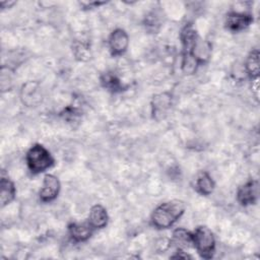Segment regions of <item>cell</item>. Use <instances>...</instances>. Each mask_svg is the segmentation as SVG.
I'll list each match as a JSON object with an SVG mask.
<instances>
[{
  "mask_svg": "<svg viewBox=\"0 0 260 260\" xmlns=\"http://www.w3.org/2000/svg\"><path fill=\"white\" fill-rule=\"evenodd\" d=\"M180 37L183 46L182 70L185 74H193L200 65L209 60L211 45L202 40L191 24L182 29Z\"/></svg>",
  "mask_w": 260,
  "mask_h": 260,
  "instance_id": "cell-1",
  "label": "cell"
},
{
  "mask_svg": "<svg viewBox=\"0 0 260 260\" xmlns=\"http://www.w3.org/2000/svg\"><path fill=\"white\" fill-rule=\"evenodd\" d=\"M185 204L180 200H172L159 204L151 214L152 224L156 229L172 226L184 213Z\"/></svg>",
  "mask_w": 260,
  "mask_h": 260,
  "instance_id": "cell-2",
  "label": "cell"
},
{
  "mask_svg": "<svg viewBox=\"0 0 260 260\" xmlns=\"http://www.w3.org/2000/svg\"><path fill=\"white\" fill-rule=\"evenodd\" d=\"M26 164L32 174H39L51 168L54 165V158L45 146L35 144L26 152Z\"/></svg>",
  "mask_w": 260,
  "mask_h": 260,
  "instance_id": "cell-3",
  "label": "cell"
},
{
  "mask_svg": "<svg viewBox=\"0 0 260 260\" xmlns=\"http://www.w3.org/2000/svg\"><path fill=\"white\" fill-rule=\"evenodd\" d=\"M192 241L198 254L204 259H210L214 254L215 239L207 226H198L192 234Z\"/></svg>",
  "mask_w": 260,
  "mask_h": 260,
  "instance_id": "cell-4",
  "label": "cell"
},
{
  "mask_svg": "<svg viewBox=\"0 0 260 260\" xmlns=\"http://www.w3.org/2000/svg\"><path fill=\"white\" fill-rule=\"evenodd\" d=\"M259 196V184L256 180H250L242 185L237 193L238 201L244 205L255 204Z\"/></svg>",
  "mask_w": 260,
  "mask_h": 260,
  "instance_id": "cell-5",
  "label": "cell"
},
{
  "mask_svg": "<svg viewBox=\"0 0 260 260\" xmlns=\"http://www.w3.org/2000/svg\"><path fill=\"white\" fill-rule=\"evenodd\" d=\"M61 184L59 179L51 174L44 177L43 186L40 191V199L43 202H51L57 198L60 192Z\"/></svg>",
  "mask_w": 260,
  "mask_h": 260,
  "instance_id": "cell-6",
  "label": "cell"
},
{
  "mask_svg": "<svg viewBox=\"0 0 260 260\" xmlns=\"http://www.w3.org/2000/svg\"><path fill=\"white\" fill-rule=\"evenodd\" d=\"M129 45V37L122 28L114 29L109 37V48L113 56H119L126 52Z\"/></svg>",
  "mask_w": 260,
  "mask_h": 260,
  "instance_id": "cell-7",
  "label": "cell"
},
{
  "mask_svg": "<svg viewBox=\"0 0 260 260\" xmlns=\"http://www.w3.org/2000/svg\"><path fill=\"white\" fill-rule=\"evenodd\" d=\"M172 106V94L162 92L153 96L151 101V113L155 120L164 119Z\"/></svg>",
  "mask_w": 260,
  "mask_h": 260,
  "instance_id": "cell-8",
  "label": "cell"
},
{
  "mask_svg": "<svg viewBox=\"0 0 260 260\" xmlns=\"http://www.w3.org/2000/svg\"><path fill=\"white\" fill-rule=\"evenodd\" d=\"M253 22V16L245 12H230L226 15L225 26L232 31H241Z\"/></svg>",
  "mask_w": 260,
  "mask_h": 260,
  "instance_id": "cell-9",
  "label": "cell"
},
{
  "mask_svg": "<svg viewBox=\"0 0 260 260\" xmlns=\"http://www.w3.org/2000/svg\"><path fill=\"white\" fill-rule=\"evenodd\" d=\"M108 213L106 208L101 204H95L90 208L88 214V223L93 230L103 229L108 223Z\"/></svg>",
  "mask_w": 260,
  "mask_h": 260,
  "instance_id": "cell-10",
  "label": "cell"
},
{
  "mask_svg": "<svg viewBox=\"0 0 260 260\" xmlns=\"http://www.w3.org/2000/svg\"><path fill=\"white\" fill-rule=\"evenodd\" d=\"M93 229L91 225L87 222H73L69 224L68 232L71 237V239L74 242H84L88 240L92 234Z\"/></svg>",
  "mask_w": 260,
  "mask_h": 260,
  "instance_id": "cell-11",
  "label": "cell"
},
{
  "mask_svg": "<svg viewBox=\"0 0 260 260\" xmlns=\"http://www.w3.org/2000/svg\"><path fill=\"white\" fill-rule=\"evenodd\" d=\"M171 244H173L178 250H184L186 248H189L190 245L193 244L192 234L183 228H179L174 231L171 239Z\"/></svg>",
  "mask_w": 260,
  "mask_h": 260,
  "instance_id": "cell-12",
  "label": "cell"
},
{
  "mask_svg": "<svg viewBox=\"0 0 260 260\" xmlns=\"http://www.w3.org/2000/svg\"><path fill=\"white\" fill-rule=\"evenodd\" d=\"M214 182L207 172H201L197 177L195 187L197 192L200 193L201 195L206 196L211 194L214 189Z\"/></svg>",
  "mask_w": 260,
  "mask_h": 260,
  "instance_id": "cell-13",
  "label": "cell"
},
{
  "mask_svg": "<svg viewBox=\"0 0 260 260\" xmlns=\"http://www.w3.org/2000/svg\"><path fill=\"white\" fill-rule=\"evenodd\" d=\"M0 186H1V205L2 207L7 205L8 203H10L14 197H15V187L12 181H10V179L2 177L1 178V182H0Z\"/></svg>",
  "mask_w": 260,
  "mask_h": 260,
  "instance_id": "cell-14",
  "label": "cell"
},
{
  "mask_svg": "<svg viewBox=\"0 0 260 260\" xmlns=\"http://www.w3.org/2000/svg\"><path fill=\"white\" fill-rule=\"evenodd\" d=\"M246 70L251 79H256L259 76V51L254 49L248 55L246 60Z\"/></svg>",
  "mask_w": 260,
  "mask_h": 260,
  "instance_id": "cell-15",
  "label": "cell"
},
{
  "mask_svg": "<svg viewBox=\"0 0 260 260\" xmlns=\"http://www.w3.org/2000/svg\"><path fill=\"white\" fill-rule=\"evenodd\" d=\"M101 82L104 85V87L108 88L111 91L117 92L121 91L124 89V86L120 79L112 72H106L102 77H101Z\"/></svg>",
  "mask_w": 260,
  "mask_h": 260,
  "instance_id": "cell-16",
  "label": "cell"
},
{
  "mask_svg": "<svg viewBox=\"0 0 260 260\" xmlns=\"http://www.w3.org/2000/svg\"><path fill=\"white\" fill-rule=\"evenodd\" d=\"M38 83L36 82H27L22 86L21 89V99L24 104L31 106L32 105V99L39 98L38 94Z\"/></svg>",
  "mask_w": 260,
  "mask_h": 260,
  "instance_id": "cell-17",
  "label": "cell"
},
{
  "mask_svg": "<svg viewBox=\"0 0 260 260\" xmlns=\"http://www.w3.org/2000/svg\"><path fill=\"white\" fill-rule=\"evenodd\" d=\"M73 51L75 56L79 59V60H86L89 58V49L87 46L77 43L74 45L73 47Z\"/></svg>",
  "mask_w": 260,
  "mask_h": 260,
  "instance_id": "cell-18",
  "label": "cell"
},
{
  "mask_svg": "<svg viewBox=\"0 0 260 260\" xmlns=\"http://www.w3.org/2000/svg\"><path fill=\"white\" fill-rule=\"evenodd\" d=\"M172 258H183V259H187V258H191V256L188 255V254H184V251H183V250H178V251L176 252V254L172 256Z\"/></svg>",
  "mask_w": 260,
  "mask_h": 260,
  "instance_id": "cell-19",
  "label": "cell"
}]
</instances>
